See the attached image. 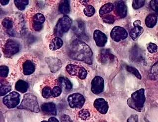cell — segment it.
Here are the masks:
<instances>
[{
    "mask_svg": "<svg viewBox=\"0 0 158 122\" xmlns=\"http://www.w3.org/2000/svg\"><path fill=\"white\" fill-rule=\"evenodd\" d=\"M41 122H48V121H42Z\"/></svg>",
    "mask_w": 158,
    "mask_h": 122,
    "instance_id": "cell-47",
    "label": "cell"
},
{
    "mask_svg": "<svg viewBox=\"0 0 158 122\" xmlns=\"http://www.w3.org/2000/svg\"><path fill=\"white\" fill-rule=\"evenodd\" d=\"M17 108L20 109H26L35 113L40 112L39 106L37 97L31 94L25 95L21 104Z\"/></svg>",
    "mask_w": 158,
    "mask_h": 122,
    "instance_id": "cell-3",
    "label": "cell"
},
{
    "mask_svg": "<svg viewBox=\"0 0 158 122\" xmlns=\"http://www.w3.org/2000/svg\"><path fill=\"white\" fill-rule=\"evenodd\" d=\"M29 85L26 82L19 80L16 82L15 86L16 90L21 93H25L28 89Z\"/></svg>",
    "mask_w": 158,
    "mask_h": 122,
    "instance_id": "cell-26",
    "label": "cell"
},
{
    "mask_svg": "<svg viewBox=\"0 0 158 122\" xmlns=\"http://www.w3.org/2000/svg\"><path fill=\"white\" fill-rule=\"evenodd\" d=\"M114 9V6L113 4L111 2H108L105 5H103L102 6L100 7L99 12L100 15H103L110 13Z\"/></svg>",
    "mask_w": 158,
    "mask_h": 122,
    "instance_id": "cell-27",
    "label": "cell"
},
{
    "mask_svg": "<svg viewBox=\"0 0 158 122\" xmlns=\"http://www.w3.org/2000/svg\"><path fill=\"white\" fill-rule=\"evenodd\" d=\"M106 122V121H101V122Z\"/></svg>",
    "mask_w": 158,
    "mask_h": 122,
    "instance_id": "cell-48",
    "label": "cell"
},
{
    "mask_svg": "<svg viewBox=\"0 0 158 122\" xmlns=\"http://www.w3.org/2000/svg\"><path fill=\"white\" fill-rule=\"evenodd\" d=\"M66 70L70 75L76 76L81 80L85 79L88 75V72L85 68L75 64H68L66 67Z\"/></svg>",
    "mask_w": 158,
    "mask_h": 122,
    "instance_id": "cell-5",
    "label": "cell"
},
{
    "mask_svg": "<svg viewBox=\"0 0 158 122\" xmlns=\"http://www.w3.org/2000/svg\"><path fill=\"white\" fill-rule=\"evenodd\" d=\"M72 25L71 19L65 15L58 20L54 27V34L57 37H61L64 33L68 31Z\"/></svg>",
    "mask_w": 158,
    "mask_h": 122,
    "instance_id": "cell-4",
    "label": "cell"
},
{
    "mask_svg": "<svg viewBox=\"0 0 158 122\" xmlns=\"http://www.w3.org/2000/svg\"><path fill=\"white\" fill-rule=\"evenodd\" d=\"M150 6L152 10L156 13L158 16V0H152L150 2Z\"/></svg>",
    "mask_w": 158,
    "mask_h": 122,
    "instance_id": "cell-39",
    "label": "cell"
},
{
    "mask_svg": "<svg viewBox=\"0 0 158 122\" xmlns=\"http://www.w3.org/2000/svg\"><path fill=\"white\" fill-rule=\"evenodd\" d=\"M141 24V22L139 20H136L135 21L133 22V25L135 26H135H140Z\"/></svg>",
    "mask_w": 158,
    "mask_h": 122,
    "instance_id": "cell-44",
    "label": "cell"
},
{
    "mask_svg": "<svg viewBox=\"0 0 158 122\" xmlns=\"http://www.w3.org/2000/svg\"><path fill=\"white\" fill-rule=\"evenodd\" d=\"M42 95L43 97L45 99H48L52 97V89L49 86H45L42 90Z\"/></svg>",
    "mask_w": 158,
    "mask_h": 122,
    "instance_id": "cell-33",
    "label": "cell"
},
{
    "mask_svg": "<svg viewBox=\"0 0 158 122\" xmlns=\"http://www.w3.org/2000/svg\"><path fill=\"white\" fill-rule=\"evenodd\" d=\"M115 56L109 49H102L99 54L98 60L102 64L112 63L115 61Z\"/></svg>",
    "mask_w": 158,
    "mask_h": 122,
    "instance_id": "cell-11",
    "label": "cell"
},
{
    "mask_svg": "<svg viewBox=\"0 0 158 122\" xmlns=\"http://www.w3.org/2000/svg\"><path fill=\"white\" fill-rule=\"evenodd\" d=\"M62 93V88L60 86H57L52 89V96L53 98H56L60 95Z\"/></svg>",
    "mask_w": 158,
    "mask_h": 122,
    "instance_id": "cell-36",
    "label": "cell"
},
{
    "mask_svg": "<svg viewBox=\"0 0 158 122\" xmlns=\"http://www.w3.org/2000/svg\"><path fill=\"white\" fill-rule=\"evenodd\" d=\"M9 2H10V1L9 0H7V1H5V0H1L0 1V2H1V4L2 6H5V5H7V4H9Z\"/></svg>",
    "mask_w": 158,
    "mask_h": 122,
    "instance_id": "cell-45",
    "label": "cell"
},
{
    "mask_svg": "<svg viewBox=\"0 0 158 122\" xmlns=\"http://www.w3.org/2000/svg\"><path fill=\"white\" fill-rule=\"evenodd\" d=\"M63 41L59 37H56L52 40L49 44V49L52 51H56L60 48L63 46Z\"/></svg>",
    "mask_w": 158,
    "mask_h": 122,
    "instance_id": "cell-23",
    "label": "cell"
},
{
    "mask_svg": "<svg viewBox=\"0 0 158 122\" xmlns=\"http://www.w3.org/2000/svg\"><path fill=\"white\" fill-rule=\"evenodd\" d=\"M2 102L8 108H14L19 103L20 95L17 92L12 91L4 97Z\"/></svg>",
    "mask_w": 158,
    "mask_h": 122,
    "instance_id": "cell-6",
    "label": "cell"
},
{
    "mask_svg": "<svg viewBox=\"0 0 158 122\" xmlns=\"http://www.w3.org/2000/svg\"><path fill=\"white\" fill-rule=\"evenodd\" d=\"M80 1L84 4V5H85L84 6H85V8L84 10V12L85 16L88 17H91L93 16L95 14V9L93 6L87 4L88 1Z\"/></svg>",
    "mask_w": 158,
    "mask_h": 122,
    "instance_id": "cell-25",
    "label": "cell"
},
{
    "mask_svg": "<svg viewBox=\"0 0 158 122\" xmlns=\"http://www.w3.org/2000/svg\"><path fill=\"white\" fill-rule=\"evenodd\" d=\"M157 17L156 15L154 14H150L147 15L145 20L146 26L150 28H152L156 25Z\"/></svg>",
    "mask_w": 158,
    "mask_h": 122,
    "instance_id": "cell-24",
    "label": "cell"
},
{
    "mask_svg": "<svg viewBox=\"0 0 158 122\" xmlns=\"http://www.w3.org/2000/svg\"><path fill=\"white\" fill-rule=\"evenodd\" d=\"M110 36L113 41L118 42L126 39L128 36V33L123 27L116 26L111 30Z\"/></svg>",
    "mask_w": 158,
    "mask_h": 122,
    "instance_id": "cell-9",
    "label": "cell"
},
{
    "mask_svg": "<svg viewBox=\"0 0 158 122\" xmlns=\"http://www.w3.org/2000/svg\"><path fill=\"white\" fill-rule=\"evenodd\" d=\"M145 101V90L141 89L135 91L127 99V104L131 108L140 112L143 110Z\"/></svg>",
    "mask_w": 158,
    "mask_h": 122,
    "instance_id": "cell-2",
    "label": "cell"
},
{
    "mask_svg": "<svg viewBox=\"0 0 158 122\" xmlns=\"http://www.w3.org/2000/svg\"><path fill=\"white\" fill-rule=\"evenodd\" d=\"M46 61L51 71L56 73L60 69L62 62L60 60L54 57H48L46 58Z\"/></svg>",
    "mask_w": 158,
    "mask_h": 122,
    "instance_id": "cell-13",
    "label": "cell"
},
{
    "mask_svg": "<svg viewBox=\"0 0 158 122\" xmlns=\"http://www.w3.org/2000/svg\"><path fill=\"white\" fill-rule=\"evenodd\" d=\"M23 73L25 76L30 75L35 70V65L33 62L30 60H27L24 62L23 66Z\"/></svg>",
    "mask_w": 158,
    "mask_h": 122,
    "instance_id": "cell-18",
    "label": "cell"
},
{
    "mask_svg": "<svg viewBox=\"0 0 158 122\" xmlns=\"http://www.w3.org/2000/svg\"><path fill=\"white\" fill-rule=\"evenodd\" d=\"M58 83L61 88H63L67 91H70L72 89V85L68 78L61 77L58 78Z\"/></svg>",
    "mask_w": 158,
    "mask_h": 122,
    "instance_id": "cell-21",
    "label": "cell"
},
{
    "mask_svg": "<svg viewBox=\"0 0 158 122\" xmlns=\"http://www.w3.org/2000/svg\"><path fill=\"white\" fill-rule=\"evenodd\" d=\"M45 17L43 14L37 13L32 18V27L35 31H40L43 27Z\"/></svg>",
    "mask_w": 158,
    "mask_h": 122,
    "instance_id": "cell-12",
    "label": "cell"
},
{
    "mask_svg": "<svg viewBox=\"0 0 158 122\" xmlns=\"http://www.w3.org/2000/svg\"><path fill=\"white\" fill-rule=\"evenodd\" d=\"M94 107L101 114H106L107 113L109 105L107 102L102 98L95 99L94 102Z\"/></svg>",
    "mask_w": 158,
    "mask_h": 122,
    "instance_id": "cell-14",
    "label": "cell"
},
{
    "mask_svg": "<svg viewBox=\"0 0 158 122\" xmlns=\"http://www.w3.org/2000/svg\"><path fill=\"white\" fill-rule=\"evenodd\" d=\"M48 122H59L56 118L54 117H51L48 119Z\"/></svg>",
    "mask_w": 158,
    "mask_h": 122,
    "instance_id": "cell-46",
    "label": "cell"
},
{
    "mask_svg": "<svg viewBox=\"0 0 158 122\" xmlns=\"http://www.w3.org/2000/svg\"><path fill=\"white\" fill-rule=\"evenodd\" d=\"M11 86L5 81H1L0 84V95L4 96L11 90Z\"/></svg>",
    "mask_w": 158,
    "mask_h": 122,
    "instance_id": "cell-29",
    "label": "cell"
},
{
    "mask_svg": "<svg viewBox=\"0 0 158 122\" xmlns=\"http://www.w3.org/2000/svg\"><path fill=\"white\" fill-rule=\"evenodd\" d=\"M151 73L154 76L158 75V61L152 66L151 69Z\"/></svg>",
    "mask_w": 158,
    "mask_h": 122,
    "instance_id": "cell-41",
    "label": "cell"
},
{
    "mask_svg": "<svg viewBox=\"0 0 158 122\" xmlns=\"http://www.w3.org/2000/svg\"><path fill=\"white\" fill-rule=\"evenodd\" d=\"M73 30L78 37L83 39L86 37L85 32V24L81 20L76 21L73 26Z\"/></svg>",
    "mask_w": 158,
    "mask_h": 122,
    "instance_id": "cell-17",
    "label": "cell"
},
{
    "mask_svg": "<svg viewBox=\"0 0 158 122\" xmlns=\"http://www.w3.org/2000/svg\"><path fill=\"white\" fill-rule=\"evenodd\" d=\"M131 58L133 61L140 62L143 61V56L140 48L137 46H135L132 49L131 53Z\"/></svg>",
    "mask_w": 158,
    "mask_h": 122,
    "instance_id": "cell-20",
    "label": "cell"
},
{
    "mask_svg": "<svg viewBox=\"0 0 158 122\" xmlns=\"http://www.w3.org/2000/svg\"><path fill=\"white\" fill-rule=\"evenodd\" d=\"M94 39L96 45L99 47L105 46L107 42V37L105 34L99 30L94 31Z\"/></svg>",
    "mask_w": 158,
    "mask_h": 122,
    "instance_id": "cell-15",
    "label": "cell"
},
{
    "mask_svg": "<svg viewBox=\"0 0 158 122\" xmlns=\"http://www.w3.org/2000/svg\"><path fill=\"white\" fill-rule=\"evenodd\" d=\"M147 50L150 53H155L158 51V47L154 43H150L147 45Z\"/></svg>",
    "mask_w": 158,
    "mask_h": 122,
    "instance_id": "cell-38",
    "label": "cell"
},
{
    "mask_svg": "<svg viewBox=\"0 0 158 122\" xmlns=\"http://www.w3.org/2000/svg\"><path fill=\"white\" fill-rule=\"evenodd\" d=\"M59 11L66 15L70 12V2L69 1H61L59 4Z\"/></svg>",
    "mask_w": 158,
    "mask_h": 122,
    "instance_id": "cell-28",
    "label": "cell"
},
{
    "mask_svg": "<svg viewBox=\"0 0 158 122\" xmlns=\"http://www.w3.org/2000/svg\"><path fill=\"white\" fill-rule=\"evenodd\" d=\"M68 54L74 60L83 61L89 65L93 63V53L91 48L80 40L75 39L72 41L69 47Z\"/></svg>",
    "mask_w": 158,
    "mask_h": 122,
    "instance_id": "cell-1",
    "label": "cell"
},
{
    "mask_svg": "<svg viewBox=\"0 0 158 122\" xmlns=\"http://www.w3.org/2000/svg\"><path fill=\"white\" fill-rule=\"evenodd\" d=\"M68 102L71 108H81L85 103V99L81 94L75 93L69 95Z\"/></svg>",
    "mask_w": 158,
    "mask_h": 122,
    "instance_id": "cell-7",
    "label": "cell"
},
{
    "mask_svg": "<svg viewBox=\"0 0 158 122\" xmlns=\"http://www.w3.org/2000/svg\"><path fill=\"white\" fill-rule=\"evenodd\" d=\"M116 11L120 18H125L127 15V7L123 1H118L116 6Z\"/></svg>",
    "mask_w": 158,
    "mask_h": 122,
    "instance_id": "cell-19",
    "label": "cell"
},
{
    "mask_svg": "<svg viewBox=\"0 0 158 122\" xmlns=\"http://www.w3.org/2000/svg\"><path fill=\"white\" fill-rule=\"evenodd\" d=\"M126 69L128 72L134 75L138 79H140V80L141 79V75L140 73L136 68H135L133 67L130 66H127Z\"/></svg>",
    "mask_w": 158,
    "mask_h": 122,
    "instance_id": "cell-32",
    "label": "cell"
},
{
    "mask_svg": "<svg viewBox=\"0 0 158 122\" xmlns=\"http://www.w3.org/2000/svg\"><path fill=\"white\" fill-rule=\"evenodd\" d=\"M41 109L44 114L47 115H56V104L53 103H44L41 106Z\"/></svg>",
    "mask_w": 158,
    "mask_h": 122,
    "instance_id": "cell-16",
    "label": "cell"
},
{
    "mask_svg": "<svg viewBox=\"0 0 158 122\" xmlns=\"http://www.w3.org/2000/svg\"><path fill=\"white\" fill-rule=\"evenodd\" d=\"M9 68L5 65L0 66V76L2 78H6L8 75Z\"/></svg>",
    "mask_w": 158,
    "mask_h": 122,
    "instance_id": "cell-37",
    "label": "cell"
},
{
    "mask_svg": "<svg viewBox=\"0 0 158 122\" xmlns=\"http://www.w3.org/2000/svg\"><path fill=\"white\" fill-rule=\"evenodd\" d=\"M145 2L144 0H134L132 2V7L135 10H138L144 5Z\"/></svg>",
    "mask_w": 158,
    "mask_h": 122,
    "instance_id": "cell-34",
    "label": "cell"
},
{
    "mask_svg": "<svg viewBox=\"0 0 158 122\" xmlns=\"http://www.w3.org/2000/svg\"><path fill=\"white\" fill-rule=\"evenodd\" d=\"M102 20L106 23L112 24L115 21V18L112 15H107L102 17Z\"/></svg>",
    "mask_w": 158,
    "mask_h": 122,
    "instance_id": "cell-40",
    "label": "cell"
},
{
    "mask_svg": "<svg viewBox=\"0 0 158 122\" xmlns=\"http://www.w3.org/2000/svg\"><path fill=\"white\" fill-rule=\"evenodd\" d=\"M143 27L141 26H135L131 29L130 32V36L133 41H136L141 35L143 33Z\"/></svg>",
    "mask_w": 158,
    "mask_h": 122,
    "instance_id": "cell-22",
    "label": "cell"
},
{
    "mask_svg": "<svg viewBox=\"0 0 158 122\" xmlns=\"http://www.w3.org/2000/svg\"><path fill=\"white\" fill-rule=\"evenodd\" d=\"M19 45L16 41L12 39H8L4 44L3 52L7 57H11L19 51Z\"/></svg>",
    "mask_w": 158,
    "mask_h": 122,
    "instance_id": "cell-8",
    "label": "cell"
},
{
    "mask_svg": "<svg viewBox=\"0 0 158 122\" xmlns=\"http://www.w3.org/2000/svg\"><path fill=\"white\" fill-rule=\"evenodd\" d=\"M104 81L101 77L96 76L91 82V90L95 95H98L103 91Z\"/></svg>",
    "mask_w": 158,
    "mask_h": 122,
    "instance_id": "cell-10",
    "label": "cell"
},
{
    "mask_svg": "<svg viewBox=\"0 0 158 122\" xmlns=\"http://www.w3.org/2000/svg\"><path fill=\"white\" fill-rule=\"evenodd\" d=\"M61 122H72L70 117L68 115H63L61 117Z\"/></svg>",
    "mask_w": 158,
    "mask_h": 122,
    "instance_id": "cell-43",
    "label": "cell"
},
{
    "mask_svg": "<svg viewBox=\"0 0 158 122\" xmlns=\"http://www.w3.org/2000/svg\"><path fill=\"white\" fill-rule=\"evenodd\" d=\"M2 24L4 27V28L6 30V31L10 32L11 31V29L13 28L14 23L11 19H10L9 17H6L2 20Z\"/></svg>",
    "mask_w": 158,
    "mask_h": 122,
    "instance_id": "cell-30",
    "label": "cell"
},
{
    "mask_svg": "<svg viewBox=\"0 0 158 122\" xmlns=\"http://www.w3.org/2000/svg\"><path fill=\"white\" fill-rule=\"evenodd\" d=\"M15 4L17 9L20 11H23L25 9V7L28 5L29 1H22V0H15Z\"/></svg>",
    "mask_w": 158,
    "mask_h": 122,
    "instance_id": "cell-31",
    "label": "cell"
},
{
    "mask_svg": "<svg viewBox=\"0 0 158 122\" xmlns=\"http://www.w3.org/2000/svg\"><path fill=\"white\" fill-rule=\"evenodd\" d=\"M79 116L82 120H85L90 116V113L87 109H83L79 111Z\"/></svg>",
    "mask_w": 158,
    "mask_h": 122,
    "instance_id": "cell-35",
    "label": "cell"
},
{
    "mask_svg": "<svg viewBox=\"0 0 158 122\" xmlns=\"http://www.w3.org/2000/svg\"><path fill=\"white\" fill-rule=\"evenodd\" d=\"M127 122H138V116L136 114L131 115L127 119Z\"/></svg>",
    "mask_w": 158,
    "mask_h": 122,
    "instance_id": "cell-42",
    "label": "cell"
}]
</instances>
